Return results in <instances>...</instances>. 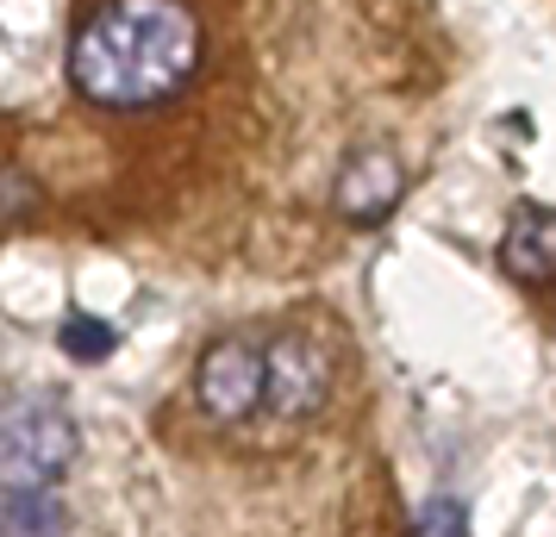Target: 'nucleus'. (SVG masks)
Returning a JSON list of instances; mask_svg holds the SVG:
<instances>
[{
    "label": "nucleus",
    "mask_w": 556,
    "mask_h": 537,
    "mask_svg": "<svg viewBox=\"0 0 556 537\" xmlns=\"http://www.w3.org/2000/svg\"><path fill=\"white\" fill-rule=\"evenodd\" d=\"M201 20L181 0H101L70 38V81L113 113L176 101L201 69Z\"/></svg>",
    "instance_id": "nucleus-1"
},
{
    "label": "nucleus",
    "mask_w": 556,
    "mask_h": 537,
    "mask_svg": "<svg viewBox=\"0 0 556 537\" xmlns=\"http://www.w3.org/2000/svg\"><path fill=\"white\" fill-rule=\"evenodd\" d=\"M81 450L76 419L45 400V394H20L0 412V462H7V482H56Z\"/></svg>",
    "instance_id": "nucleus-2"
},
{
    "label": "nucleus",
    "mask_w": 556,
    "mask_h": 537,
    "mask_svg": "<svg viewBox=\"0 0 556 537\" xmlns=\"http://www.w3.org/2000/svg\"><path fill=\"white\" fill-rule=\"evenodd\" d=\"M194 400L219 425H244L269 407V344L263 337H219L194 369Z\"/></svg>",
    "instance_id": "nucleus-3"
},
{
    "label": "nucleus",
    "mask_w": 556,
    "mask_h": 537,
    "mask_svg": "<svg viewBox=\"0 0 556 537\" xmlns=\"http://www.w3.org/2000/svg\"><path fill=\"white\" fill-rule=\"evenodd\" d=\"M331 382H338V369L319 337H269V407H263L269 419H281V425L313 419L331 400Z\"/></svg>",
    "instance_id": "nucleus-4"
},
{
    "label": "nucleus",
    "mask_w": 556,
    "mask_h": 537,
    "mask_svg": "<svg viewBox=\"0 0 556 537\" xmlns=\"http://www.w3.org/2000/svg\"><path fill=\"white\" fill-rule=\"evenodd\" d=\"M406 194V169L388 151H356L344 169H338V213L351 226H381Z\"/></svg>",
    "instance_id": "nucleus-5"
},
{
    "label": "nucleus",
    "mask_w": 556,
    "mask_h": 537,
    "mask_svg": "<svg viewBox=\"0 0 556 537\" xmlns=\"http://www.w3.org/2000/svg\"><path fill=\"white\" fill-rule=\"evenodd\" d=\"M501 269L513 282H551L556 276V213L544 206H519L513 219H506V238H501Z\"/></svg>",
    "instance_id": "nucleus-6"
},
{
    "label": "nucleus",
    "mask_w": 556,
    "mask_h": 537,
    "mask_svg": "<svg viewBox=\"0 0 556 537\" xmlns=\"http://www.w3.org/2000/svg\"><path fill=\"white\" fill-rule=\"evenodd\" d=\"M0 519H7V537H56L63 532V500H56L51 482H7Z\"/></svg>",
    "instance_id": "nucleus-7"
},
{
    "label": "nucleus",
    "mask_w": 556,
    "mask_h": 537,
    "mask_svg": "<svg viewBox=\"0 0 556 537\" xmlns=\"http://www.w3.org/2000/svg\"><path fill=\"white\" fill-rule=\"evenodd\" d=\"M56 344H63V357H76V362H106V357H113V344H119V332H113L106 319L70 312V319H63V332H56Z\"/></svg>",
    "instance_id": "nucleus-8"
},
{
    "label": "nucleus",
    "mask_w": 556,
    "mask_h": 537,
    "mask_svg": "<svg viewBox=\"0 0 556 537\" xmlns=\"http://www.w3.org/2000/svg\"><path fill=\"white\" fill-rule=\"evenodd\" d=\"M413 532H419V537H463V507H456L451 494H438V500H426V507H419Z\"/></svg>",
    "instance_id": "nucleus-9"
}]
</instances>
